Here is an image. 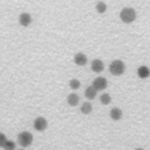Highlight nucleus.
Instances as JSON below:
<instances>
[{"instance_id":"obj_1","label":"nucleus","mask_w":150,"mask_h":150,"mask_svg":"<svg viewBox=\"0 0 150 150\" xmlns=\"http://www.w3.org/2000/svg\"><path fill=\"white\" fill-rule=\"evenodd\" d=\"M120 18L121 21L125 23H131L136 19V10L132 8H124L120 11Z\"/></svg>"},{"instance_id":"obj_2","label":"nucleus","mask_w":150,"mask_h":150,"mask_svg":"<svg viewBox=\"0 0 150 150\" xmlns=\"http://www.w3.org/2000/svg\"><path fill=\"white\" fill-rule=\"evenodd\" d=\"M125 70L124 63L120 60L112 61L109 65V71L110 74L114 76H120L124 74Z\"/></svg>"},{"instance_id":"obj_3","label":"nucleus","mask_w":150,"mask_h":150,"mask_svg":"<svg viewBox=\"0 0 150 150\" xmlns=\"http://www.w3.org/2000/svg\"><path fill=\"white\" fill-rule=\"evenodd\" d=\"M34 137L29 131H22L18 134V143L23 148H27L33 144Z\"/></svg>"},{"instance_id":"obj_4","label":"nucleus","mask_w":150,"mask_h":150,"mask_svg":"<svg viewBox=\"0 0 150 150\" xmlns=\"http://www.w3.org/2000/svg\"><path fill=\"white\" fill-rule=\"evenodd\" d=\"M34 128L38 132H43L48 127V121L45 117H38L34 121Z\"/></svg>"},{"instance_id":"obj_5","label":"nucleus","mask_w":150,"mask_h":150,"mask_svg":"<svg viewBox=\"0 0 150 150\" xmlns=\"http://www.w3.org/2000/svg\"><path fill=\"white\" fill-rule=\"evenodd\" d=\"M92 86L98 91H103L108 87V81L103 77H98L93 82Z\"/></svg>"},{"instance_id":"obj_6","label":"nucleus","mask_w":150,"mask_h":150,"mask_svg":"<svg viewBox=\"0 0 150 150\" xmlns=\"http://www.w3.org/2000/svg\"><path fill=\"white\" fill-rule=\"evenodd\" d=\"M32 16H31V15L29 13L23 12L19 15V24L23 27H29L30 25L31 22H32Z\"/></svg>"},{"instance_id":"obj_7","label":"nucleus","mask_w":150,"mask_h":150,"mask_svg":"<svg viewBox=\"0 0 150 150\" xmlns=\"http://www.w3.org/2000/svg\"><path fill=\"white\" fill-rule=\"evenodd\" d=\"M91 68L94 72L101 73L105 69L104 63L100 59H94L91 63Z\"/></svg>"},{"instance_id":"obj_8","label":"nucleus","mask_w":150,"mask_h":150,"mask_svg":"<svg viewBox=\"0 0 150 150\" xmlns=\"http://www.w3.org/2000/svg\"><path fill=\"white\" fill-rule=\"evenodd\" d=\"M74 62L76 65L82 67L86 65L87 62H88V58H87V56L84 53L79 52L75 54L74 57Z\"/></svg>"},{"instance_id":"obj_9","label":"nucleus","mask_w":150,"mask_h":150,"mask_svg":"<svg viewBox=\"0 0 150 150\" xmlns=\"http://www.w3.org/2000/svg\"><path fill=\"white\" fill-rule=\"evenodd\" d=\"M110 116L114 121L120 120L123 116V112L122 110L118 107H114L112 108L110 112Z\"/></svg>"},{"instance_id":"obj_10","label":"nucleus","mask_w":150,"mask_h":150,"mask_svg":"<svg viewBox=\"0 0 150 150\" xmlns=\"http://www.w3.org/2000/svg\"><path fill=\"white\" fill-rule=\"evenodd\" d=\"M137 76L142 79H145L150 76V70L146 66H141L137 69Z\"/></svg>"},{"instance_id":"obj_11","label":"nucleus","mask_w":150,"mask_h":150,"mask_svg":"<svg viewBox=\"0 0 150 150\" xmlns=\"http://www.w3.org/2000/svg\"><path fill=\"white\" fill-rule=\"evenodd\" d=\"M98 91L93 86H88L84 91L85 97L89 100H93L97 96Z\"/></svg>"},{"instance_id":"obj_12","label":"nucleus","mask_w":150,"mask_h":150,"mask_svg":"<svg viewBox=\"0 0 150 150\" xmlns=\"http://www.w3.org/2000/svg\"><path fill=\"white\" fill-rule=\"evenodd\" d=\"M67 103H68L70 106H76L78 105L80 101V98L79 95L76 93H71L69 94V96H67Z\"/></svg>"},{"instance_id":"obj_13","label":"nucleus","mask_w":150,"mask_h":150,"mask_svg":"<svg viewBox=\"0 0 150 150\" xmlns=\"http://www.w3.org/2000/svg\"><path fill=\"white\" fill-rule=\"evenodd\" d=\"M93 111V105L90 102H84L82 103L81 107V112L84 115H88Z\"/></svg>"},{"instance_id":"obj_14","label":"nucleus","mask_w":150,"mask_h":150,"mask_svg":"<svg viewBox=\"0 0 150 150\" xmlns=\"http://www.w3.org/2000/svg\"><path fill=\"white\" fill-rule=\"evenodd\" d=\"M96 10L98 13L103 14L107 10V5L105 2L99 1L96 5Z\"/></svg>"},{"instance_id":"obj_15","label":"nucleus","mask_w":150,"mask_h":150,"mask_svg":"<svg viewBox=\"0 0 150 150\" xmlns=\"http://www.w3.org/2000/svg\"><path fill=\"white\" fill-rule=\"evenodd\" d=\"M100 101L101 103L103 105H108L112 101V97L108 93L102 94L100 97Z\"/></svg>"},{"instance_id":"obj_16","label":"nucleus","mask_w":150,"mask_h":150,"mask_svg":"<svg viewBox=\"0 0 150 150\" xmlns=\"http://www.w3.org/2000/svg\"><path fill=\"white\" fill-rule=\"evenodd\" d=\"M81 82L79 80L77 79H72L69 82V86L71 89L72 90H77L81 87Z\"/></svg>"},{"instance_id":"obj_17","label":"nucleus","mask_w":150,"mask_h":150,"mask_svg":"<svg viewBox=\"0 0 150 150\" xmlns=\"http://www.w3.org/2000/svg\"><path fill=\"white\" fill-rule=\"evenodd\" d=\"M3 148L5 150H15L16 144L13 141L8 139Z\"/></svg>"},{"instance_id":"obj_18","label":"nucleus","mask_w":150,"mask_h":150,"mask_svg":"<svg viewBox=\"0 0 150 150\" xmlns=\"http://www.w3.org/2000/svg\"><path fill=\"white\" fill-rule=\"evenodd\" d=\"M8 139L6 135L3 132H0V148H3Z\"/></svg>"},{"instance_id":"obj_19","label":"nucleus","mask_w":150,"mask_h":150,"mask_svg":"<svg viewBox=\"0 0 150 150\" xmlns=\"http://www.w3.org/2000/svg\"><path fill=\"white\" fill-rule=\"evenodd\" d=\"M135 150H144V149L143 148H137Z\"/></svg>"},{"instance_id":"obj_20","label":"nucleus","mask_w":150,"mask_h":150,"mask_svg":"<svg viewBox=\"0 0 150 150\" xmlns=\"http://www.w3.org/2000/svg\"><path fill=\"white\" fill-rule=\"evenodd\" d=\"M18 150H25L24 149H18Z\"/></svg>"}]
</instances>
